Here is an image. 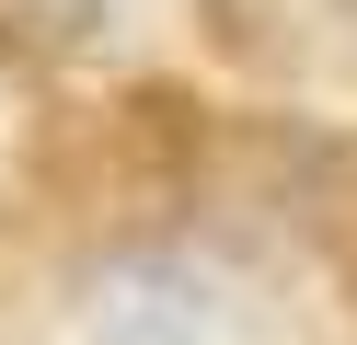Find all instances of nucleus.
Here are the masks:
<instances>
[{"mask_svg":"<svg viewBox=\"0 0 357 345\" xmlns=\"http://www.w3.org/2000/svg\"><path fill=\"white\" fill-rule=\"evenodd\" d=\"M81 334L93 345H208L219 334V299L196 265L173 253H104L81 276Z\"/></svg>","mask_w":357,"mask_h":345,"instance_id":"1","label":"nucleus"},{"mask_svg":"<svg viewBox=\"0 0 357 345\" xmlns=\"http://www.w3.org/2000/svg\"><path fill=\"white\" fill-rule=\"evenodd\" d=\"M277 23H357V0H288ZM208 35H242V58H265V69H334L323 35H265L254 0H208Z\"/></svg>","mask_w":357,"mask_h":345,"instance_id":"2","label":"nucleus"},{"mask_svg":"<svg viewBox=\"0 0 357 345\" xmlns=\"http://www.w3.org/2000/svg\"><path fill=\"white\" fill-rule=\"evenodd\" d=\"M104 35V0H0V46L12 58H81Z\"/></svg>","mask_w":357,"mask_h":345,"instance_id":"3","label":"nucleus"}]
</instances>
